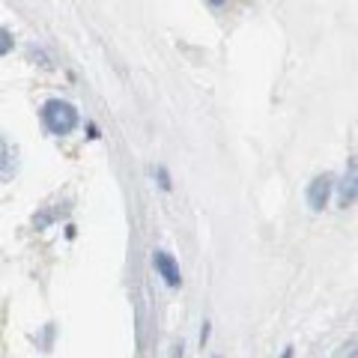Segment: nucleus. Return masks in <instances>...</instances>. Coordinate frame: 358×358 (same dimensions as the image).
Segmentation results:
<instances>
[{"label":"nucleus","instance_id":"nucleus-8","mask_svg":"<svg viewBox=\"0 0 358 358\" xmlns=\"http://www.w3.org/2000/svg\"><path fill=\"white\" fill-rule=\"evenodd\" d=\"M224 3H227V0H209V6H215V9H221Z\"/></svg>","mask_w":358,"mask_h":358},{"label":"nucleus","instance_id":"nucleus-10","mask_svg":"<svg viewBox=\"0 0 358 358\" xmlns=\"http://www.w3.org/2000/svg\"><path fill=\"white\" fill-rule=\"evenodd\" d=\"M350 358H358V352H352V355H350Z\"/></svg>","mask_w":358,"mask_h":358},{"label":"nucleus","instance_id":"nucleus-4","mask_svg":"<svg viewBox=\"0 0 358 358\" xmlns=\"http://www.w3.org/2000/svg\"><path fill=\"white\" fill-rule=\"evenodd\" d=\"M152 263H155V268H159V275L164 278L167 287H179V284H182V275H179V263H176L167 251H155V254H152Z\"/></svg>","mask_w":358,"mask_h":358},{"label":"nucleus","instance_id":"nucleus-2","mask_svg":"<svg viewBox=\"0 0 358 358\" xmlns=\"http://www.w3.org/2000/svg\"><path fill=\"white\" fill-rule=\"evenodd\" d=\"M331 188H334V176L331 173H320L317 179H310V185H308V206L313 212H322V209H326V203H329Z\"/></svg>","mask_w":358,"mask_h":358},{"label":"nucleus","instance_id":"nucleus-3","mask_svg":"<svg viewBox=\"0 0 358 358\" xmlns=\"http://www.w3.org/2000/svg\"><path fill=\"white\" fill-rule=\"evenodd\" d=\"M338 200H341V206H350V203H355V200H358V155H352V162L346 164Z\"/></svg>","mask_w":358,"mask_h":358},{"label":"nucleus","instance_id":"nucleus-6","mask_svg":"<svg viewBox=\"0 0 358 358\" xmlns=\"http://www.w3.org/2000/svg\"><path fill=\"white\" fill-rule=\"evenodd\" d=\"M9 51H13V36H9V30L0 27V57L9 54Z\"/></svg>","mask_w":358,"mask_h":358},{"label":"nucleus","instance_id":"nucleus-1","mask_svg":"<svg viewBox=\"0 0 358 358\" xmlns=\"http://www.w3.org/2000/svg\"><path fill=\"white\" fill-rule=\"evenodd\" d=\"M42 122L51 134H69L78 126V110L63 99H48L42 108Z\"/></svg>","mask_w":358,"mask_h":358},{"label":"nucleus","instance_id":"nucleus-7","mask_svg":"<svg viewBox=\"0 0 358 358\" xmlns=\"http://www.w3.org/2000/svg\"><path fill=\"white\" fill-rule=\"evenodd\" d=\"M159 182H162V188H171V176H167L164 167H159Z\"/></svg>","mask_w":358,"mask_h":358},{"label":"nucleus","instance_id":"nucleus-9","mask_svg":"<svg viewBox=\"0 0 358 358\" xmlns=\"http://www.w3.org/2000/svg\"><path fill=\"white\" fill-rule=\"evenodd\" d=\"M281 358H293V350H289V346H287V350L281 352Z\"/></svg>","mask_w":358,"mask_h":358},{"label":"nucleus","instance_id":"nucleus-11","mask_svg":"<svg viewBox=\"0 0 358 358\" xmlns=\"http://www.w3.org/2000/svg\"><path fill=\"white\" fill-rule=\"evenodd\" d=\"M215 358H218V355H215Z\"/></svg>","mask_w":358,"mask_h":358},{"label":"nucleus","instance_id":"nucleus-5","mask_svg":"<svg viewBox=\"0 0 358 358\" xmlns=\"http://www.w3.org/2000/svg\"><path fill=\"white\" fill-rule=\"evenodd\" d=\"M13 171H15V155L9 150V143L3 141V134H0V182H9Z\"/></svg>","mask_w":358,"mask_h":358}]
</instances>
